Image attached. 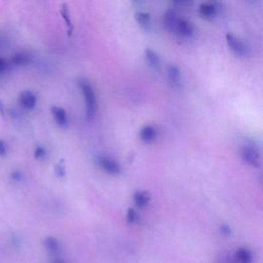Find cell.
Returning <instances> with one entry per match:
<instances>
[{
    "mask_svg": "<svg viewBox=\"0 0 263 263\" xmlns=\"http://www.w3.org/2000/svg\"><path fill=\"white\" fill-rule=\"evenodd\" d=\"M78 86L84 99L86 118L91 119L97 112V106H98L95 89L92 85L86 79H83V78L78 80Z\"/></svg>",
    "mask_w": 263,
    "mask_h": 263,
    "instance_id": "1",
    "label": "cell"
},
{
    "mask_svg": "<svg viewBox=\"0 0 263 263\" xmlns=\"http://www.w3.org/2000/svg\"><path fill=\"white\" fill-rule=\"evenodd\" d=\"M96 162L104 172L110 175H118L121 171L120 164L115 159L106 155L97 156Z\"/></svg>",
    "mask_w": 263,
    "mask_h": 263,
    "instance_id": "2",
    "label": "cell"
},
{
    "mask_svg": "<svg viewBox=\"0 0 263 263\" xmlns=\"http://www.w3.org/2000/svg\"><path fill=\"white\" fill-rule=\"evenodd\" d=\"M226 42L228 45V48L231 50L232 53H234L236 57H246L248 53V48L246 44L235 35L232 33L226 34Z\"/></svg>",
    "mask_w": 263,
    "mask_h": 263,
    "instance_id": "3",
    "label": "cell"
},
{
    "mask_svg": "<svg viewBox=\"0 0 263 263\" xmlns=\"http://www.w3.org/2000/svg\"><path fill=\"white\" fill-rule=\"evenodd\" d=\"M241 158L246 163L254 167H258L261 164V155L259 150L251 145H247L241 149Z\"/></svg>",
    "mask_w": 263,
    "mask_h": 263,
    "instance_id": "4",
    "label": "cell"
},
{
    "mask_svg": "<svg viewBox=\"0 0 263 263\" xmlns=\"http://www.w3.org/2000/svg\"><path fill=\"white\" fill-rule=\"evenodd\" d=\"M179 15L178 13L173 10V9H168L165 11V13L163 14V17H162V25H163V28L170 32V33H174L176 31V28H177V25L179 23Z\"/></svg>",
    "mask_w": 263,
    "mask_h": 263,
    "instance_id": "5",
    "label": "cell"
},
{
    "mask_svg": "<svg viewBox=\"0 0 263 263\" xmlns=\"http://www.w3.org/2000/svg\"><path fill=\"white\" fill-rule=\"evenodd\" d=\"M166 76L168 83L172 85V87H180L182 83V74L178 66L176 65H170L166 69Z\"/></svg>",
    "mask_w": 263,
    "mask_h": 263,
    "instance_id": "6",
    "label": "cell"
},
{
    "mask_svg": "<svg viewBox=\"0 0 263 263\" xmlns=\"http://www.w3.org/2000/svg\"><path fill=\"white\" fill-rule=\"evenodd\" d=\"M18 103L23 108L27 110H32L36 106L37 98L34 92L30 90H24L18 96Z\"/></svg>",
    "mask_w": 263,
    "mask_h": 263,
    "instance_id": "7",
    "label": "cell"
},
{
    "mask_svg": "<svg viewBox=\"0 0 263 263\" xmlns=\"http://www.w3.org/2000/svg\"><path fill=\"white\" fill-rule=\"evenodd\" d=\"M175 33H177L181 37H191L194 33V27L189 21L185 18H180Z\"/></svg>",
    "mask_w": 263,
    "mask_h": 263,
    "instance_id": "8",
    "label": "cell"
},
{
    "mask_svg": "<svg viewBox=\"0 0 263 263\" xmlns=\"http://www.w3.org/2000/svg\"><path fill=\"white\" fill-rule=\"evenodd\" d=\"M144 55L147 64L150 68L154 70H159L161 67V60L160 57L156 51H154L152 48H145Z\"/></svg>",
    "mask_w": 263,
    "mask_h": 263,
    "instance_id": "9",
    "label": "cell"
},
{
    "mask_svg": "<svg viewBox=\"0 0 263 263\" xmlns=\"http://www.w3.org/2000/svg\"><path fill=\"white\" fill-rule=\"evenodd\" d=\"M218 8L213 3H201L198 6V13L204 20H213L217 15Z\"/></svg>",
    "mask_w": 263,
    "mask_h": 263,
    "instance_id": "10",
    "label": "cell"
},
{
    "mask_svg": "<svg viewBox=\"0 0 263 263\" xmlns=\"http://www.w3.org/2000/svg\"><path fill=\"white\" fill-rule=\"evenodd\" d=\"M51 114L53 116L54 121L60 125V126H67L68 124V115L67 112L58 106H52L51 107Z\"/></svg>",
    "mask_w": 263,
    "mask_h": 263,
    "instance_id": "11",
    "label": "cell"
},
{
    "mask_svg": "<svg viewBox=\"0 0 263 263\" xmlns=\"http://www.w3.org/2000/svg\"><path fill=\"white\" fill-rule=\"evenodd\" d=\"M252 253L247 248H238L233 256V263H251Z\"/></svg>",
    "mask_w": 263,
    "mask_h": 263,
    "instance_id": "12",
    "label": "cell"
},
{
    "mask_svg": "<svg viewBox=\"0 0 263 263\" xmlns=\"http://www.w3.org/2000/svg\"><path fill=\"white\" fill-rule=\"evenodd\" d=\"M156 135H157L156 129L152 125H145V126H143L141 128L140 133H139V136H140L141 140L144 141V142H147V143L152 142L156 138Z\"/></svg>",
    "mask_w": 263,
    "mask_h": 263,
    "instance_id": "13",
    "label": "cell"
},
{
    "mask_svg": "<svg viewBox=\"0 0 263 263\" xmlns=\"http://www.w3.org/2000/svg\"><path fill=\"white\" fill-rule=\"evenodd\" d=\"M133 199L138 208H144L150 201V194L147 191H136L133 195Z\"/></svg>",
    "mask_w": 263,
    "mask_h": 263,
    "instance_id": "14",
    "label": "cell"
},
{
    "mask_svg": "<svg viewBox=\"0 0 263 263\" xmlns=\"http://www.w3.org/2000/svg\"><path fill=\"white\" fill-rule=\"evenodd\" d=\"M31 55L27 52H17L11 58V63L15 66H25L31 63Z\"/></svg>",
    "mask_w": 263,
    "mask_h": 263,
    "instance_id": "15",
    "label": "cell"
},
{
    "mask_svg": "<svg viewBox=\"0 0 263 263\" xmlns=\"http://www.w3.org/2000/svg\"><path fill=\"white\" fill-rule=\"evenodd\" d=\"M135 20L143 28H148L151 24V15L146 11H138L135 13Z\"/></svg>",
    "mask_w": 263,
    "mask_h": 263,
    "instance_id": "16",
    "label": "cell"
},
{
    "mask_svg": "<svg viewBox=\"0 0 263 263\" xmlns=\"http://www.w3.org/2000/svg\"><path fill=\"white\" fill-rule=\"evenodd\" d=\"M44 246H45V249L51 253V254H57L60 252L61 250V246H60V242L58 241L57 238L52 237V236H48L45 238L44 240Z\"/></svg>",
    "mask_w": 263,
    "mask_h": 263,
    "instance_id": "17",
    "label": "cell"
},
{
    "mask_svg": "<svg viewBox=\"0 0 263 263\" xmlns=\"http://www.w3.org/2000/svg\"><path fill=\"white\" fill-rule=\"evenodd\" d=\"M137 220H138V214H137V212H136L134 209L129 208V209L127 210V212H126V221H127L129 224H133V223H135Z\"/></svg>",
    "mask_w": 263,
    "mask_h": 263,
    "instance_id": "18",
    "label": "cell"
},
{
    "mask_svg": "<svg viewBox=\"0 0 263 263\" xmlns=\"http://www.w3.org/2000/svg\"><path fill=\"white\" fill-rule=\"evenodd\" d=\"M66 24L69 26L70 28V34H71V30H72V25H71V20H70V16H69V12H68V9H67V6L64 4L63 5V8H62V11H61Z\"/></svg>",
    "mask_w": 263,
    "mask_h": 263,
    "instance_id": "19",
    "label": "cell"
},
{
    "mask_svg": "<svg viewBox=\"0 0 263 263\" xmlns=\"http://www.w3.org/2000/svg\"><path fill=\"white\" fill-rule=\"evenodd\" d=\"M176 6H181V7H184V6H189L193 3L194 0H171Z\"/></svg>",
    "mask_w": 263,
    "mask_h": 263,
    "instance_id": "20",
    "label": "cell"
},
{
    "mask_svg": "<svg viewBox=\"0 0 263 263\" xmlns=\"http://www.w3.org/2000/svg\"><path fill=\"white\" fill-rule=\"evenodd\" d=\"M45 149L42 146H37L34 151V157L35 158H42L45 155Z\"/></svg>",
    "mask_w": 263,
    "mask_h": 263,
    "instance_id": "21",
    "label": "cell"
},
{
    "mask_svg": "<svg viewBox=\"0 0 263 263\" xmlns=\"http://www.w3.org/2000/svg\"><path fill=\"white\" fill-rule=\"evenodd\" d=\"M8 68V65H7V62L0 57V73H4Z\"/></svg>",
    "mask_w": 263,
    "mask_h": 263,
    "instance_id": "22",
    "label": "cell"
},
{
    "mask_svg": "<svg viewBox=\"0 0 263 263\" xmlns=\"http://www.w3.org/2000/svg\"><path fill=\"white\" fill-rule=\"evenodd\" d=\"M7 152V148H6V144L3 140L0 139V156H4Z\"/></svg>",
    "mask_w": 263,
    "mask_h": 263,
    "instance_id": "23",
    "label": "cell"
},
{
    "mask_svg": "<svg viewBox=\"0 0 263 263\" xmlns=\"http://www.w3.org/2000/svg\"><path fill=\"white\" fill-rule=\"evenodd\" d=\"M221 232H222L224 235L230 234V228H229V226H227V225H221Z\"/></svg>",
    "mask_w": 263,
    "mask_h": 263,
    "instance_id": "24",
    "label": "cell"
},
{
    "mask_svg": "<svg viewBox=\"0 0 263 263\" xmlns=\"http://www.w3.org/2000/svg\"><path fill=\"white\" fill-rule=\"evenodd\" d=\"M11 178L13 179V180H16V181H20V180H22V174L20 173V172H17V171H15V172H13L12 174H11Z\"/></svg>",
    "mask_w": 263,
    "mask_h": 263,
    "instance_id": "25",
    "label": "cell"
},
{
    "mask_svg": "<svg viewBox=\"0 0 263 263\" xmlns=\"http://www.w3.org/2000/svg\"><path fill=\"white\" fill-rule=\"evenodd\" d=\"M130 1H132V3L135 4V5H140V4L143 2V0H130Z\"/></svg>",
    "mask_w": 263,
    "mask_h": 263,
    "instance_id": "26",
    "label": "cell"
},
{
    "mask_svg": "<svg viewBox=\"0 0 263 263\" xmlns=\"http://www.w3.org/2000/svg\"><path fill=\"white\" fill-rule=\"evenodd\" d=\"M52 263H65L64 261H61V260H55V261H53Z\"/></svg>",
    "mask_w": 263,
    "mask_h": 263,
    "instance_id": "27",
    "label": "cell"
}]
</instances>
